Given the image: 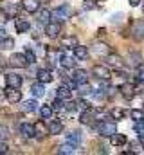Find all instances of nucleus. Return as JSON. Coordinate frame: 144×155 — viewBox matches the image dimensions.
<instances>
[{"label": "nucleus", "instance_id": "nucleus-3", "mask_svg": "<svg viewBox=\"0 0 144 155\" xmlns=\"http://www.w3.org/2000/svg\"><path fill=\"white\" fill-rule=\"evenodd\" d=\"M27 65H29V61H27L25 54H18V52L11 54V58H9V67H13V69H25Z\"/></svg>", "mask_w": 144, "mask_h": 155}, {"label": "nucleus", "instance_id": "nucleus-1", "mask_svg": "<svg viewBox=\"0 0 144 155\" xmlns=\"http://www.w3.org/2000/svg\"><path fill=\"white\" fill-rule=\"evenodd\" d=\"M94 128L97 130L99 135H105V137H110V135H113V134L117 132L115 123H113V121H108V119H101L97 124H94Z\"/></svg>", "mask_w": 144, "mask_h": 155}, {"label": "nucleus", "instance_id": "nucleus-17", "mask_svg": "<svg viewBox=\"0 0 144 155\" xmlns=\"http://www.w3.org/2000/svg\"><path fill=\"white\" fill-rule=\"evenodd\" d=\"M92 54L105 58L106 54H110V47H108L106 43H96V45L92 47Z\"/></svg>", "mask_w": 144, "mask_h": 155}, {"label": "nucleus", "instance_id": "nucleus-7", "mask_svg": "<svg viewBox=\"0 0 144 155\" xmlns=\"http://www.w3.org/2000/svg\"><path fill=\"white\" fill-rule=\"evenodd\" d=\"M92 76H96L97 79H108L110 78V67L106 63L103 65H94L92 67Z\"/></svg>", "mask_w": 144, "mask_h": 155}, {"label": "nucleus", "instance_id": "nucleus-21", "mask_svg": "<svg viewBox=\"0 0 144 155\" xmlns=\"http://www.w3.org/2000/svg\"><path fill=\"white\" fill-rule=\"evenodd\" d=\"M36 78H38L40 83H51V81H52V72H51L49 69H40V71L36 72Z\"/></svg>", "mask_w": 144, "mask_h": 155}, {"label": "nucleus", "instance_id": "nucleus-34", "mask_svg": "<svg viewBox=\"0 0 144 155\" xmlns=\"http://www.w3.org/2000/svg\"><path fill=\"white\" fill-rule=\"evenodd\" d=\"M132 31H133V40H141L142 38V25H141V24H135Z\"/></svg>", "mask_w": 144, "mask_h": 155}, {"label": "nucleus", "instance_id": "nucleus-32", "mask_svg": "<svg viewBox=\"0 0 144 155\" xmlns=\"http://www.w3.org/2000/svg\"><path fill=\"white\" fill-rule=\"evenodd\" d=\"M13 47H15V40L13 38H2L0 40V49L9 51V49H13Z\"/></svg>", "mask_w": 144, "mask_h": 155}, {"label": "nucleus", "instance_id": "nucleus-26", "mask_svg": "<svg viewBox=\"0 0 144 155\" xmlns=\"http://www.w3.org/2000/svg\"><path fill=\"white\" fill-rule=\"evenodd\" d=\"M110 143H112V146H123V144H126V137L123 135V134H113V135H110Z\"/></svg>", "mask_w": 144, "mask_h": 155}, {"label": "nucleus", "instance_id": "nucleus-14", "mask_svg": "<svg viewBox=\"0 0 144 155\" xmlns=\"http://www.w3.org/2000/svg\"><path fill=\"white\" fill-rule=\"evenodd\" d=\"M72 79H74L77 85H83V83L88 81V72H87L85 69H76L74 74H72Z\"/></svg>", "mask_w": 144, "mask_h": 155}, {"label": "nucleus", "instance_id": "nucleus-6", "mask_svg": "<svg viewBox=\"0 0 144 155\" xmlns=\"http://www.w3.org/2000/svg\"><path fill=\"white\" fill-rule=\"evenodd\" d=\"M47 132H49V126H45V119H40L34 123V137L38 141H43L47 137Z\"/></svg>", "mask_w": 144, "mask_h": 155}, {"label": "nucleus", "instance_id": "nucleus-47", "mask_svg": "<svg viewBox=\"0 0 144 155\" xmlns=\"http://www.w3.org/2000/svg\"><path fill=\"white\" fill-rule=\"evenodd\" d=\"M142 13H144V4H142Z\"/></svg>", "mask_w": 144, "mask_h": 155}, {"label": "nucleus", "instance_id": "nucleus-40", "mask_svg": "<svg viewBox=\"0 0 144 155\" xmlns=\"http://www.w3.org/2000/svg\"><path fill=\"white\" fill-rule=\"evenodd\" d=\"M94 90H92V87H88L87 83H83V88H81V94L83 96H87V94H92Z\"/></svg>", "mask_w": 144, "mask_h": 155}, {"label": "nucleus", "instance_id": "nucleus-25", "mask_svg": "<svg viewBox=\"0 0 144 155\" xmlns=\"http://www.w3.org/2000/svg\"><path fill=\"white\" fill-rule=\"evenodd\" d=\"M15 29H16V33H29L31 22H27V20H24V18H18L16 24H15Z\"/></svg>", "mask_w": 144, "mask_h": 155}, {"label": "nucleus", "instance_id": "nucleus-24", "mask_svg": "<svg viewBox=\"0 0 144 155\" xmlns=\"http://www.w3.org/2000/svg\"><path fill=\"white\" fill-rule=\"evenodd\" d=\"M31 96H34V97H41V96H45V83H34V85H31Z\"/></svg>", "mask_w": 144, "mask_h": 155}, {"label": "nucleus", "instance_id": "nucleus-29", "mask_svg": "<svg viewBox=\"0 0 144 155\" xmlns=\"http://www.w3.org/2000/svg\"><path fill=\"white\" fill-rule=\"evenodd\" d=\"M76 150H77V146H74V144H70V143H65V144H61V146L58 148V153L72 155V153H76Z\"/></svg>", "mask_w": 144, "mask_h": 155}, {"label": "nucleus", "instance_id": "nucleus-31", "mask_svg": "<svg viewBox=\"0 0 144 155\" xmlns=\"http://www.w3.org/2000/svg\"><path fill=\"white\" fill-rule=\"evenodd\" d=\"M52 107H49V105H43L41 108H40V116H41V119H51V116H52Z\"/></svg>", "mask_w": 144, "mask_h": 155}, {"label": "nucleus", "instance_id": "nucleus-27", "mask_svg": "<svg viewBox=\"0 0 144 155\" xmlns=\"http://www.w3.org/2000/svg\"><path fill=\"white\" fill-rule=\"evenodd\" d=\"M36 108H38V101L36 99H27V101H24L22 103V112H34Z\"/></svg>", "mask_w": 144, "mask_h": 155}, {"label": "nucleus", "instance_id": "nucleus-10", "mask_svg": "<svg viewBox=\"0 0 144 155\" xmlns=\"http://www.w3.org/2000/svg\"><path fill=\"white\" fill-rule=\"evenodd\" d=\"M60 63H61V67H65V69H74V67H76V56L67 54V52H61V54H60Z\"/></svg>", "mask_w": 144, "mask_h": 155}, {"label": "nucleus", "instance_id": "nucleus-23", "mask_svg": "<svg viewBox=\"0 0 144 155\" xmlns=\"http://www.w3.org/2000/svg\"><path fill=\"white\" fill-rule=\"evenodd\" d=\"M76 45H77V38H76L74 35H69V36H63V38H61V45H60V47H63V49H72V51H74Z\"/></svg>", "mask_w": 144, "mask_h": 155}, {"label": "nucleus", "instance_id": "nucleus-2", "mask_svg": "<svg viewBox=\"0 0 144 155\" xmlns=\"http://www.w3.org/2000/svg\"><path fill=\"white\" fill-rule=\"evenodd\" d=\"M51 15H52V18H54V20H58V22H63L65 18H70L72 7H70V5H67V4H63L61 7H56L54 11H51Z\"/></svg>", "mask_w": 144, "mask_h": 155}, {"label": "nucleus", "instance_id": "nucleus-18", "mask_svg": "<svg viewBox=\"0 0 144 155\" xmlns=\"http://www.w3.org/2000/svg\"><path fill=\"white\" fill-rule=\"evenodd\" d=\"M63 132V123L60 121V119H52L51 123H49V134L51 135H58V134H61Z\"/></svg>", "mask_w": 144, "mask_h": 155}, {"label": "nucleus", "instance_id": "nucleus-13", "mask_svg": "<svg viewBox=\"0 0 144 155\" xmlns=\"http://www.w3.org/2000/svg\"><path fill=\"white\" fill-rule=\"evenodd\" d=\"M22 7L27 13H36L41 7V4H40V0H22Z\"/></svg>", "mask_w": 144, "mask_h": 155}, {"label": "nucleus", "instance_id": "nucleus-28", "mask_svg": "<svg viewBox=\"0 0 144 155\" xmlns=\"http://www.w3.org/2000/svg\"><path fill=\"white\" fill-rule=\"evenodd\" d=\"M70 88L67 87V85H61V87H58L56 88V97H61V99H69L70 97Z\"/></svg>", "mask_w": 144, "mask_h": 155}, {"label": "nucleus", "instance_id": "nucleus-38", "mask_svg": "<svg viewBox=\"0 0 144 155\" xmlns=\"http://www.w3.org/2000/svg\"><path fill=\"white\" fill-rule=\"evenodd\" d=\"M25 58H27V61H29V63H34V61H36V54L31 51V47H29V45H27V51H25Z\"/></svg>", "mask_w": 144, "mask_h": 155}, {"label": "nucleus", "instance_id": "nucleus-5", "mask_svg": "<svg viewBox=\"0 0 144 155\" xmlns=\"http://www.w3.org/2000/svg\"><path fill=\"white\" fill-rule=\"evenodd\" d=\"M5 99L11 103V105H16L22 101V92L20 88H13V87H7L5 88Z\"/></svg>", "mask_w": 144, "mask_h": 155}, {"label": "nucleus", "instance_id": "nucleus-41", "mask_svg": "<svg viewBox=\"0 0 144 155\" xmlns=\"http://www.w3.org/2000/svg\"><path fill=\"white\" fill-rule=\"evenodd\" d=\"M9 137V130L5 126H0V139H7Z\"/></svg>", "mask_w": 144, "mask_h": 155}, {"label": "nucleus", "instance_id": "nucleus-20", "mask_svg": "<svg viewBox=\"0 0 144 155\" xmlns=\"http://www.w3.org/2000/svg\"><path fill=\"white\" fill-rule=\"evenodd\" d=\"M65 141L70 143V144H74V146H79V144H81V132H79V130H74L70 134H67V135H65Z\"/></svg>", "mask_w": 144, "mask_h": 155}, {"label": "nucleus", "instance_id": "nucleus-4", "mask_svg": "<svg viewBox=\"0 0 144 155\" xmlns=\"http://www.w3.org/2000/svg\"><path fill=\"white\" fill-rule=\"evenodd\" d=\"M60 33H61V22L54 20V22H49V24L45 25V35H47L49 38H58Z\"/></svg>", "mask_w": 144, "mask_h": 155}, {"label": "nucleus", "instance_id": "nucleus-37", "mask_svg": "<svg viewBox=\"0 0 144 155\" xmlns=\"http://www.w3.org/2000/svg\"><path fill=\"white\" fill-rule=\"evenodd\" d=\"M133 128H135V132L142 134V132H144V119H135V123H133Z\"/></svg>", "mask_w": 144, "mask_h": 155}, {"label": "nucleus", "instance_id": "nucleus-39", "mask_svg": "<svg viewBox=\"0 0 144 155\" xmlns=\"http://www.w3.org/2000/svg\"><path fill=\"white\" fill-rule=\"evenodd\" d=\"M65 110H69V112H74V110H77V105H76L74 101H69V103H65Z\"/></svg>", "mask_w": 144, "mask_h": 155}, {"label": "nucleus", "instance_id": "nucleus-44", "mask_svg": "<svg viewBox=\"0 0 144 155\" xmlns=\"http://www.w3.org/2000/svg\"><path fill=\"white\" fill-rule=\"evenodd\" d=\"M141 4V0H130V5L132 7H135V5H139Z\"/></svg>", "mask_w": 144, "mask_h": 155}, {"label": "nucleus", "instance_id": "nucleus-42", "mask_svg": "<svg viewBox=\"0 0 144 155\" xmlns=\"http://www.w3.org/2000/svg\"><path fill=\"white\" fill-rule=\"evenodd\" d=\"M9 152V146L5 143H0V153H7Z\"/></svg>", "mask_w": 144, "mask_h": 155}, {"label": "nucleus", "instance_id": "nucleus-43", "mask_svg": "<svg viewBox=\"0 0 144 155\" xmlns=\"http://www.w3.org/2000/svg\"><path fill=\"white\" fill-rule=\"evenodd\" d=\"M4 36H5V27L0 25V38H4Z\"/></svg>", "mask_w": 144, "mask_h": 155}, {"label": "nucleus", "instance_id": "nucleus-16", "mask_svg": "<svg viewBox=\"0 0 144 155\" xmlns=\"http://www.w3.org/2000/svg\"><path fill=\"white\" fill-rule=\"evenodd\" d=\"M119 92L126 97V99H132V97H135V87L132 85V83H124V85H121V88H119Z\"/></svg>", "mask_w": 144, "mask_h": 155}, {"label": "nucleus", "instance_id": "nucleus-30", "mask_svg": "<svg viewBox=\"0 0 144 155\" xmlns=\"http://www.w3.org/2000/svg\"><path fill=\"white\" fill-rule=\"evenodd\" d=\"M52 110L54 112H60V110H65V99H61V97H56L54 101H52Z\"/></svg>", "mask_w": 144, "mask_h": 155}, {"label": "nucleus", "instance_id": "nucleus-45", "mask_svg": "<svg viewBox=\"0 0 144 155\" xmlns=\"http://www.w3.org/2000/svg\"><path fill=\"white\" fill-rule=\"evenodd\" d=\"M139 143L144 146V134H139Z\"/></svg>", "mask_w": 144, "mask_h": 155}, {"label": "nucleus", "instance_id": "nucleus-15", "mask_svg": "<svg viewBox=\"0 0 144 155\" xmlns=\"http://www.w3.org/2000/svg\"><path fill=\"white\" fill-rule=\"evenodd\" d=\"M74 56H76L77 60H81V61H83V60H87V58L90 56V51H88V47H85V45H79V43H77V45L74 47Z\"/></svg>", "mask_w": 144, "mask_h": 155}, {"label": "nucleus", "instance_id": "nucleus-35", "mask_svg": "<svg viewBox=\"0 0 144 155\" xmlns=\"http://www.w3.org/2000/svg\"><path fill=\"white\" fill-rule=\"evenodd\" d=\"M130 60H132L130 63H132L133 67H139V65H141V61H142V60H141V56H139L137 52H130Z\"/></svg>", "mask_w": 144, "mask_h": 155}, {"label": "nucleus", "instance_id": "nucleus-11", "mask_svg": "<svg viewBox=\"0 0 144 155\" xmlns=\"http://www.w3.org/2000/svg\"><path fill=\"white\" fill-rule=\"evenodd\" d=\"M22 83H24V79H22V76H18V74H7L5 76V85L7 87H13V88H20L22 87Z\"/></svg>", "mask_w": 144, "mask_h": 155}, {"label": "nucleus", "instance_id": "nucleus-22", "mask_svg": "<svg viewBox=\"0 0 144 155\" xmlns=\"http://www.w3.org/2000/svg\"><path fill=\"white\" fill-rule=\"evenodd\" d=\"M96 119V112L94 110H90V108H87L85 112H81V116H79V121H81V124H92V121Z\"/></svg>", "mask_w": 144, "mask_h": 155}, {"label": "nucleus", "instance_id": "nucleus-46", "mask_svg": "<svg viewBox=\"0 0 144 155\" xmlns=\"http://www.w3.org/2000/svg\"><path fill=\"white\" fill-rule=\"evenodd\" d=\"M4 96H5V90H2V88H0V99H4Z\"/></svg>", "mask_w": 144, "mask_h": 155}, {"label": "nucleus", "instance_id": "nucleus-36", "mask_svg": "<svg viewBox=\"0 0 144 155\" xmlns=\"http://www.w3.org/2000/svg\"><path fill=\"white\" fill-rule=\"evenodd\" d=\"M130 116H132V119H133V121H135V119H144V110L133 108V110L130 112Z\"/></svg>", "mask_w": 144, "mask_h": 155}, {"label": "nucleus", "instance_id": "nucleus-48", "mask_svg": "<svg viewBox=\"0 0 144 155\" xmlns=\"http://www.w3.org/2000/svg\"><path fill=\"white\" fill-rule=\"evenodd\" d=\"M142 110H144V107H142Z\"/></svg>", "mask_w": 144, "mask_h": 155}, {"label": "nucleus", "instance_id": "nucleus-19", "mask_svg": "<svg viewBox=\"0 0 144 155\" xmlns=\"http://www.w3.org/2000/svg\"><path fill=\"white\" fill-rule=\"evenodd\" d=\"M20 132H22V135H24L25 139H33V137H34V124H31V123H22V124H20Z\"/></svg>", "mask_w": 144, "mask_h": 155}, {"label": "nucleus", "instance_id": "nucleus-9", "mask_svg": "<svg viewBox=\"0 0 144 155\" xmlns=\"http://www.w3.org/2000/svg\"><path fill=\"white\" fill-rule=\"evenodd\" d=\"M2 15H4V20H9V18H15L18 15V5L16 4H5L2 7Z\"/></svg>", "mask_w": 144, "mask_h": 155}, {"label": "nucleus", "instance_id": "nucleus-33", "mask_svg": "<svg viewBox=\"0 0 144 155\" xmlns=\"http://www.w3.org/2000/svg\"><path fill=\"white\" fill-rule=\"evenodd\" d=\"M124 110L123 108H113L112 110V119H115V121H121V119H124Z\"/></svg>", "mask_w": 144, "mask_h": 155}, {"label": "nucleus", "instance_id": "nucleus-8", "mask_svg": "<svg viewBox=\"0 0 144 155\" xmlns=\"http://www.w3.org/2000/svg\"><path fill=\"white\" fill-rule=\"evenodd\" d=\"M105 63L108 67H113V69H123V65H124L123 58L119 54H113V52H110V54L105 56Z\"/></svg>", "mask_w": 144, "mask_h": 155}, {"label": "nucleus", "instance_id": "nucleus-12", "mask_svg": "<svg viewBox=\"0 0 144 155\" xmlns=\"http://www.w3.org/2000/svg\"><path fill=\"white\" fill-rule=\"evenodd\" d=\"M51 11L49 9H45V7H40L38 11H36V18H38V22L40 24H43V25H47L49 22H51Z\"/></svg>", "mask_w": 144, "mask_h": 155}]
</instances>
